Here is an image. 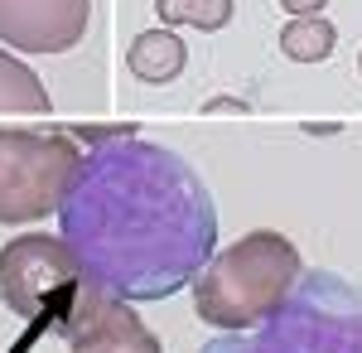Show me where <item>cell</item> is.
I'll use <instances>...</instances> for the list:
<instances>
[{
    "label": "cell",
    "instance_id": "obj_1",
    "mask_svg": "<svg viewBox=\"0 0 362 353\" xmlns=\"http://www.w3.org/2000/svg\"><path fill=\"white\" fill-rule=\"evenodd\" d=\"M58 237L116 300H165L194 286L218 247V208L194 164L155 140L87 145L58 203Z\"/></svg>",
    "mask_w": 362,
    "mask_h": 353
},
{
    "label": "cell",
    "instance_id": "obj_2",
    "mask_svg": "<svg viewBox=\"0 0 362 353\" xmlns=\"http://www.w3.org/2000/svg\"><path fill=\"white\" fill-rule=\"evenodd\" d=\"M300 276H305V262L295 242L271 228H256L203 267V276L194 281V315L227 334L261 329L295 296Z\"/></svg>",
    "mask_w": 362,
    "mask_h": 353
},
{
    "label": "cell",
    "instance_id": "obj_3",
    "mask_svg": "<svg viewBox=\"0 0 362 353\" xmlns=\"http://www.w3.org/2000/svg\"><path fill=\"white\" fill-rule=\"evenodd\" d=\"M203 353H362V286L309 271L261 329L213 339Z\"/></svg>",
    "mask_w": 362,
    "mask_h": 353
},
{
    "label": "cell",
    "instance_id": "obj_4",
    "mask_svg": "<svg viewBox=\"0 0 362 353\" xmlns=\"http://www.w3.org/2000/svg\"><path fill=\"white\" fill-rule=\"evenodd\" d=\"M92 291L97 281L63 237L25 232L0 247V305H10L29 334H68Z\"/></svg>",
    "mask_w": 362,
    "mask_h": 353
},
{
    "label": "cell",
    "instance_id": "obj_5",
    "mask_svg": "<svg viewBox=\"0 0 362 353\" xmlns=\"http://www.w3.org/2000/svg\"><path fill=\"white\" fill-rule=\"evenodd\" d=\"M78 164L83 155L68 131L0 126V223H34L54 213Z\"/></svg>",
    "mask_w": 362,
    "mask_h": 353
},
{
    "label": "cell",
    "instance_id": "obj_6",
    "mask_svg": "<svg viewBox=\"0 0 362 353\" xmlns=\"http://www.w3.org/2000/svg\"><path fill=\"white\" fill-rule=\"evenodd\" d=\"M92 25V0H0V44L20 54H68Z\"/></svg>",
    "mask_w": 362,
    "mask_h": 353
},
{
    "label": "cell",
    "instance_id": "obj_7",
    "mask_svg": "<svg viewBox=\"0 0 362 353\" xmlns=\"http://www.w3.org/2000/svg\"><path fill=\"white\" fill-rule=\"evenodd\" d=\"M63 339H68V353H165L160 339L140 325L131 300L107 296L102 286L87 296V305L78 310V320Z\"/></svg>",
    "mask_w": 362,
    "mask_h": 353
},
{
    "label": "cell",
    "instance_id": "obj_8",
    "mask_svg": "<svg viewBox=\"0 0 362 353\" xmlns=\"http://www.w3.org/2000/svg\"><path fill=\"white\" fill-rule=\"evenodd\" d=\"M184 63H189V49L174 29H145L126 49V68L140 82H174L184 73Z\"/></svg>",
    "mask_w": 362,
    "mask_h": 353
},
{
    "label": "cell",
    "instance_id": "obj_9",
    "mask_svg": "<svg viewBox=\"0 0 362 353\" xmlns=\"http://www.w3.org/2000/svg\"><path fill=\"white\" fill-rule=\"evenodd\" d=\"M0 111H20V116H44L49 111V92L39 73L20 63L15 54L0 49Z\"/></svg>",
    "mask_w": 362,
    "mask_h": 353
},
{
    "label": "cell",
    "instance_id": "obj_10",
    "mask_svg": "<svg viewBox=\"0 0 362 353\" xmlns=\"http://www.w3.org/2000/svg\"><path fill=\"white\" fill-rule=\"evenodd\" d=\"M334 44L338 29L324 15H305V20H290L280 29V54L295 63H324V58H334Z\"/></svg>",
    "mask_w": 362,
    "mask_h": 353
},
{
    "label": "cell",
    "instance_id": "obj_11",
    "mask_svg": "<svg viewBox=\"0 0 362 353\" xmlns=\"http://www.w3.org/2000/svg\"><path fill=\"white\" fill-rule=\"evenodd\" d=\"M155 15L169 25H194V29H223L232 20V0H155Z\"/></svg>",
    "mask_w": 362,
    "mask_h": 353
},
{
    "label": "cell",
    "instance_id": "obj_12",
    "mask_svg": "<svg viewBox=\"0 0 362 353\" xmlns=\"http://www.w3.org/2000/svg\"><path fill=\"white\" fill-rule=\"evenodd\" d=\"M324 5H329V0H280V10H290L295 20H305V15H324Z\"/></svg>",
    "mask_w": 362,
    "mask_h": 353
},
{
    "label": "cell",
    "instance_id": "obj_13",
    "mask_svg": "<svg viewBox=\"0 0 362 353\" xmlns=\"http://www.w3.org/2000/svg\"><path fill=\"white\" fill-rule=\"evenodd\" d=\"M208 111H247L242 102H232V97H218V102H208Z\"/></svg>",
    "mask_w": 362,
    "mask_h": 353
},
{
    "label": "cell",
    "instance_id": "obj_14",
    "mask_svg": "<svg viewBox=\"0 0 362 353\" xmlns=\"http://www.w3.org/2000/svg\"><path fill=\"white\" fill-rule=\"evenodd\" d=\"M358 68H362V54H358Z\"/></svg>",
    "mask_w": 362,
    "mask_h": 353
}]
</instances>
